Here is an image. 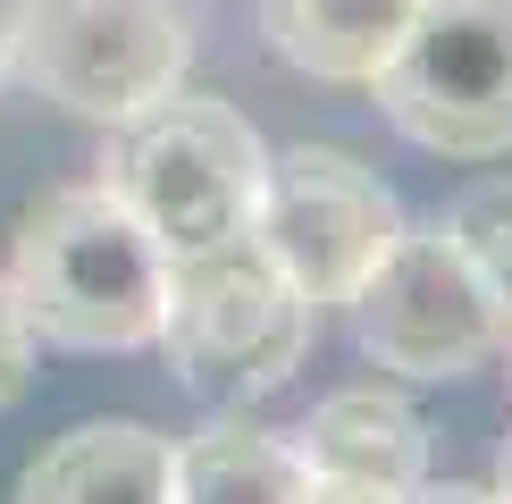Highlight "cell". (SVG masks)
<instances>
[{
    "label": "cell",
    "mask_w": 512,
    "mask_h": 504,
    "mask_svg": "<svg viewBox=\"0 0 512 504\" xmlns=\"http://www.w3.org/2000/svg\"><path fill=\"white\" fill-rule=\"evenodd\" d=\"M9 278L17 311H26L34 345L68 353H135L160 336V286L168 252L143 236V219L110 185H59L17 210L9 227Z\"/></svg>",
    "instance_id": "cell-1"
},
{
    "label": "cell",
    "mask_w": 512,
    "mask_h": 504,
    "mask_svg": "<svg viewBox=\"0 0 512 504\" xmlns=\"http://www.w3.org/2000/svg\"><path fill=\"white\" fill-rule=\"evenodd\" d=\"M311 328H319V303L244 227V236H219V244L168 261L152 345L168 353L185 395H202L210 412H244L303 370Z\"/></svg>",
    "instance_id": "cell-2"
},
{
    "label": "cell",
    "mask_w": 512,
    "mask_h": 504,
    "mask_svg": "<svg viewBox=\"0 0 512 504\" xmlns=\"http://www.w3.org/2000/svg\"><path fill=\"white\" fill-rule=\"evenodd\" d=\"M261 168H269V143L244 126L236 101L185 93V84L126 110L101 143V185L143 219V236L168 261L219 236H244L252 202H261Z\"/></svg>",
    "instance_id": "cell-3"
},
{
    "label": "cell",
    "mask_w": 512,
    "mask_h": 504,
    "mask_svg": "<svg viewBox=\"0 0 512 504\" xmlns=\"http://www.w3.org/2000/svg\"><path fill=\"white\" fill-rule=\"evenodd\" d=\"M194 26L177 0H17L9 34V84L93 126H118L126 110L177 93Z\"/></svg>",
    "instance_id": "cell-4"
},
{
    "label": "cell",
    "mask_w": 512,
    "mask_h": 504,
    "mask_svg": "<svg viewBox=\"0 0 512 504\" xmlns=\"http://www.w3.org/2000/svg\"><path fill=\"white\" fill-rule=\"evenodd\" d=\"M403 143L437 160L512 152V0H420L387 68L370 76Z\"/></svg>",
    "instance_id": "cell-5"
},
{
    "label": "cell",
    "mask_w": 512,
    "mask_h": 504,
    "mask_svg": "<svg viewBox=\"0 0 512 504\" xmlns=\"http://www.w3.org/2000/svg\"><path fill=\"white\" fill-rule=\"evenodd\" d=\"M353 336L378 370L395 378H471L496 362L504 345V303L487 294V278L462 261V244L437 227H403V236L378 252V269L353 286Z\"/></svg>",
    "instance_id": "cell-6"
},
{
    "label": "cell",
    "mask_w": 512,
    "mask_h": 504,
    "mask_svg": "<svg viewBox=\"0 0 512 504\" xmlns=\"http://www.w3.org/2000/svg\"><path fill=\"white\" fill-rule=\"evenodd\" d=\"M403 236V202L387 194L370 160L336 152V143H294L269 152L261 202H252V244L311 294L319 311L353 303V286L378 269V252Z\"/></svg>",
    "instance_id": "cell-7"
},
{
    "label": "cell",
    "mask_w": 512,
    "mask_h": 504,
    "mask_svg": "<svg viewBox=\"0 0 512 504\" xmlns=\"http://www.w3.org/2000/svg\"><path fill=\"white\" fill-rule=\"evenodd\" d=\"M9 504H177V437L152 420H76L17 471Z\"/></svg>",
    "instance_id": "cell-8"
},
{
    "label": "cell",
    "mask_w": 512,
    "mask_h": 504,
    "mask_svg": "<svg viewBox=\"0 0 512 504\" xmlns=\"http://www.w3.org/2000/svg\"><path fill=\"white\" fill-rule=\"evenodd\" d=\"M294 454H303L311 479H353V488L412 496L429 479V420L395 387H345L294 429Z\"/></svg>",
    "instance_id": "cell-9"
},
{
    "label": "cell",
    "mask_w": 512,
    "mask_h": 504,
    "mask_svg": "<svg viewBox=\"0 0 512 504\" xmlns=\"http://www.w3.org/2000/svg\"><path fill=\"white\" fill-rule=\"evenodd\" d=\"M420 0H261V42L311 84H370Z\"/></svg>",
    "instance_id": "cell-10"
},
{
    "label": "cell",
    "mask_w": 512,
    "mask_h": 504,
    "mask_svg": "<svg viewBox=\"0 0 512 504\" xmlns=\"http://www.w3.org/2000/svg\"><path fill=\"white\" fill-rule=\"evenodd\" d=\"M303 454L294 437L252 429V420L219 412L210 429L177 437V504H294L303 496Z\"/></svg>",
    "instance_id": "cell-11"
},
{
    "label": "cell",
    "mask_w": 512,
    "mask_h": 504,
    "mask_svg": "<svg viewBox=\"0 0 512 504\" xmlns=\"http://www.w3.org/2000/svg\"><path fill=\"white\" fill-rule=\"evenodd\" d=\"M445 236L462 244V261L487 278V294H496L504 320H512V177L471 185V194L445 210Z\"/></svg>",
    "instance_id": "cell-12"
},
{
    "label": "cell",
    "mask_w": 512,
    "mask_h": 504,
    "mask_svg": "<svg viewBox=\"0 0 512 504\" xmlns=\"http://www.w3.org/2000/svg\"><path fill=\"white\" fill-rule=\"evenodd\" d=\"M26 387H34V328H26V311H17L9 278H0V412H9Z\"/></svg>",
    "instance_id": "cell-13"
},
{
    "label": "cell",
    "mask_w": 512,
    "mask_h": 504,
    "mask_svg": "<svg viewBox=\"0 0 512 504\" xmlns=\"http://www.w3.org/2000/svg\"><path fill=\"white\" fill-rule=\"evenodd\" d=\"M403 504H512L504 488H471V479H420Z\"/></svg>",
    "instance_id": "cell-14"
},
{
    "label": "cell",
    "mask_w": 512,
    "mask_h": 504,
    "mask_svg": "<svg viewBox=\"0 0 512 504\" xmlns=\"http://www.w3.org/2000/svg\"><path fill=\"white\" fill-rule=\"evenodd\" d=\"M294 504H403L387 488H353V479H303V496Z\"/></svg>",
    "instance_id": "cell-15"
},
{
    "label": "cell",
    "mask_w": 512,
    "mask_h": 504,
    "mask_svg": "<svg viewBox=\"0 0 512 504\" xmlns=\"http://www.w3.org/2000/svg\"><path fill=\"white\" fill-rule=\"evenodd\" d=\"M9 34H17V0H0V76H9Z\"/></svg>",
    "instance_id": "cell-16"
},
{
    "label": "cell",
    "mask_w": 512,
    "mask_h": 504,
    "mask_svg": "<svg viewBox=\"0 0 512 504\" xmlns=\"http://www.w3.org/2000/svg\"><path fill=\"white\" fill-rule=\"evenodd\" d=\"M496 488L512 496V437H504V462H496Z\"/></svg>",
    "instance_id": "cell-17"
},
{
    "label": "cell",
    "mask_w": 512,
    "mask_h": 504,
    "mask_svg": "<svg viewBox=\"0 0 512 504\" xmlns=\"http://www.w3.org/2000/svg\"><path fill=\"white\" fill-rule=\"evenodd\" d=\"M496 353H504V378H512V320H504V345H496Z\"/></svg>",
    "instance_id": "cell-18"
}]
</instances>
